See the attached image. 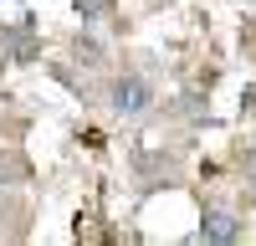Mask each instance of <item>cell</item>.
Here are the masks:
<instances>
[{"mask_svg":"<svg viewBox=\"0 0 256 246\" xmlns=\"http://www.w3.org/2000/svg\"><path fill=\"white\" fill-rule=\"evenodd\" d=\"M148 108H154V88L138 77V72H128L113 82V113L118 118H144Z\"/></svg>","mask_w":256,"mask_h":246,"instance_id":"obj_1","label":"cell"},{"mask_svg":"<svg viewBox=\"0 0 256 246\" xmlns=\"http://www.w3.org/2000/svg\"><path fill=\"white\" fill-rule=\"evenodd\" d=\"M200 241H216V246L241 241V220H236V216H226V210H210V216L200 220Z\"/></svg>","mask_w":256,"mask_h":246,"instance_id":"obj_2","label":"cell"},{"mask_svg":"<svg viewBox=\"0 0 256 246\" xmlns=\"http://www.w3.org/2000/svg\"><path fill=\"white\" fill-rule=\"evenodd\" d=\"M108 6H113V0H77V16H82V20H102Z\"/></svg>","mask_w":256,"mask_h":246,"instance_id":"obj_3","label":"cell"}]
</instances>
